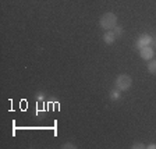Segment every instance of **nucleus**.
<instances>
[{"instance_id": "nucleus-1", "label": "nucleus", "mask_w": 156, "mask_h": 149, "mask_svg": "<svg viewBox=\"0 0 156 149\" xmlns=\"http://www.w3.org/2000/svg\"><path fill=\"white\" fill-rule=\"evenodd\" d=\"M101 27L105 29V31H110L114 27L117 25V16L114 13H105L103 16L101 17V21H99Z\"/></svg>"}, {"instance_id": "nucleus-2", "label": "nucleus", "mask_w": 156, "mask_h": 149, "mask_svg": "<svg viewBox=\"0 0 156 149\" xmlns=\"http://www.w3.org/2000/svg\"><path fill=\"white\" fill-rule=\"evenodd\" d=\"M114 85H116V88L119 91H128L131 88V85H133V78L127 74H120L116 78Z\"/></svg>"}, {"instance_id": "nucleus-3", "label": "nucleus", "mask_w": 156, "mask_h": 149, "mask_svg": "<svg viewBox=\"0 0 156 149\" xmlns=\"http://www.w3.org/2000/svg\"><path fill=\"white\" fill-rule=\"evenodd\" d=\"M151 42H152V36H149V35H142V36H140L138 38V41L135 42V46L138 49H142V48H145V46H149L151 45Z\"/></svg>"}, {"instance_id": "nucleus-4", "label": "nucleus", "mask_w": 156, "mask_h": 149, "mask_svg": "<svg viewBox=\"0 0 156 149\" xmlns=\"http://www.w3.org/2000/svg\"><path fill=\"white\" fill-rule=\"evenodd\" d=\"M140 55L144 60H152L153 56H155V50L151 46H145V48L140 49Z\"/></svg>"}, {"instance_id": "nucleus-5", "label": "nucleus", "mask_w": 156, "mask_h": 149, "mask_svg": "<svg viewBox=\"0 0 156 149\" xmlns=\"http://www.w3.org/2000/svg\"><path fill=\"white\" fill-rule=\"evenodd\" d=\"M116 38L117 36L114 35L113 31H107V32L103 35V42L106 43V45H112V43L116 41Z\"/></svg>"}, {"instance_id": "nucleus-6", "label": "nucleus", "mask_w": 156, "mask_h": 149, "mask_svg": "<svg viewBox=\"0 0 156 149\" xmlns=\"http://www.w3.org/2000/svg\"><path fill=\"white\" fill-rule=\"evenodd\" d=\"M148 71L151 74H156V60H149V64H148Z\"/></svg>"}, {"instance_id": "nucleus-7", "label": "nucleus", "mask_w": 156, "mask_h": 149, "mask_svg": "<svg viewBox=\"0 0 156 149\" xmlns=\"http://www.w3.org/2000/svg\"><path fill=\"white\" fill-rule=\"evenodd\" d=\"M110 98L113 99V101H119V99H120V92H119V89H117V88L110 92Z\"/></svg>"}, {"instance_id": "nucleus-8", "label": "nucleus", "mask_w": 156, "mask_h": 149, "mask_svg": "<svg viewBox=\"0 0 156 149\" xmlns=\"http://www.w3.org/2000/svg\"><path fill=\"white\" fill-rule=\"evenodd\" d=\"M113 32H114V35H116V36H121V35H123V28H121L120 25H116L113 28Z\"/></svg>"}, {"instance_id": "nucleus-9", "label": "nucleus", "mask_w": 156, "mask_h": 149, "mask_svg": "<svg viewBox=\"0 0 156 149\" xmlns=\"http://www.w3.org/2000/svg\"><path fill=\"white\" fill-rule=\"evenodd\" d=\"M131 148L133 149H146V145H144V144H141V142H135Z\"/></svg>"}, {"instance_id": "nucleus-10", "label": "nucleus", "mask_w": 156, "mask_h": 149, "mask_svg": "<svg viewBox=\"0 0 156 149\" xmlns=\"http://www.w3.org/2000/svg\"><path fill=\"white\" fill-rule=\"evenodd\" d=\"M62 148H63V149H66V148H73V149H74L75 146H74V145H71V144H64V145H63Z\"/></svg>"}, {"instance_id": "nucleus-11", "label": "nucleus", "mask_w": 156, "mask_h": 149, "mask_svg": "<svg viewBox=\"0 0 156 149\" xmlns=\"http://www.w3.org/2000/svg\"><path fill=\"white\" fill-rule=\"evenodd\" d=\"M146 148H151V149H156V144H151V145H148Z\"/></svg>"}]
</instances>
